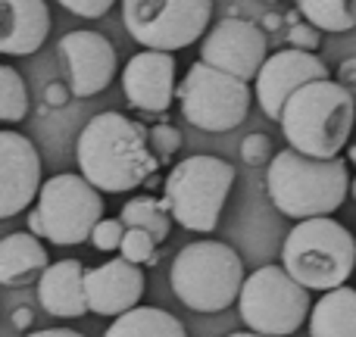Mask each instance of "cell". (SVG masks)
<instances>
[{
    "label": "cell",
    "mask_w": 356,
    "mask_h": 337,
    "mask_svg": "<svg viewBox=\"0 0 356 337\" xmlns=\"http://www.w3.org/2000/svg\"><path fill=\"white\" fill-rule=\"evenodd\" d=\"M79 172L104 194H125L147 184L160 169L150 129L116 110L97 113L75 144Z\"/></svg>",
    "instance_id": "1"
},
{
    "label": "cell",
    "mask_w": 356,
    "mask_h": 337,
    "mask_svg": "<svg viewBox=\"0 0 356 337\" xmlns=\"http://www.w3.org/2000/svg\"><path fill=\"white\" fill-rule=\"evenodd\" d=\"M350 190L347 160H319L294 147H284L266 166V194L282 215L300 222L313 215H332Z\"/></svg>",
    "instance_id": "2"
},
{
    "label": "cell",
    "mask_w": 356,
    "mask_h": 337,
    "mask_svg": "<svg viewBox=\"0 0 356 337\" xmlns=\"http://www.w3.org/2000/svg\"><path fill=\"white\" fill-rule=\"evenodd\" d=\"M278 125L288 147L319 160H334L347 147L356 125V97L341 81H309L291 94Z\"/></svg>",
    "instance_id": "3"
},
{
    "label": "cell",
    "mask_w": 356,
    "mask_h": 337,
    "mask_svg": "<svg viewBox=\"0 0 356 337\" xmlns=\"http://www.w3.org/2000/svg\"><path fill=\"white\" fill-rule=\"evenodd\" d=\"M247 281L238 250L222 240H194L181 247L169 269V284L188 309L203 315L225 313L238 303Z\"/></svg>",
    "instance_id": "4"
},
{
    "label": "cell",
    "mask_w": 356,
    "mask_h": 337,
    "mask_svg": "<svg viewBox=\"0 0 356 337\" xmlns=\"http://www.w3.org/2000/svg\"><path fill=\"white\" fill-rule=\"evenodd\" d=\"M282 265L309 290H334L356 269V234L332 215L300 219L282 247Z\"/></svg>",
    "instance_id": "5"
},
{
    "label": "cell",
    "mask_w": 356,
    "mask_h": 337,
    "mask_svg": "<svg viewBox=\"0 0 356 337\" xmlns=\"http://www.w3.org/2000/svg\"><path fill=\"white\" fill-rule=\"evenodd\" d=\"M234 188V166L222 156L197 154L175 163L163 181V203L172 219L188 231L209 234L219 225V215Z\"/></svg>",
    "instance_id": "6"
},
{
    "label": "cell",
    "mask_w": 356,
    "mask_h": 337,
    "mask_svg": "<svg viewBox=\"0 0 356 337\" xmlns=\"http://www.w3.org/2000/svg\"><path fill=\"white\" fill-rule=\"evenodd\" d=\"M238 313L250 331L288 337L313 315L309 288H303L284 265H263L250 272L238 297Z\"/></svg>",
    "instance_id": "7"
},
{
    "label": "cell",
    "mask_w": 356,
    "mask_h": 337,
    "mask_svg": "<svg viewBox=\"0 0 356 337\" xmlns=\"http://www.w3.org/2000/svg\"><path fill=\"white\" fill-rule=\"evenodd\" d=\"M181 116L200 131H232L250 113V85L219 66L197 60L178 85Z\"/></svg>",
    "instance_id": "8"
},
{
    "label": "cell",
    "mask_w": 356,
    "mask_h": 337,
    "mask_svg": "<svg viewBox=\"0 0 356 337\" xmlns=\"http://www.w3.org/2000/svg\"><path fill=\"white\" fill-rule=\"evenodd\" d=\"M213 0H122L125 31L141 47L184 50L209 31Z\"/></svg>",
    "instance_id": "9"
},
{
    "label": "cell",
    "mask_w": 356,
    "mask_h": 337,
    "mask_svg": "<svg viewBox=\"0 0 356 337\" xmlns=\"http://www.w3.org/2000/svg\"><path fill=\"white\" fill-rule=\"evenodd\" d=\"M38 209L44 215L47 240L60 247H75L91 240L97 222L104 219V197L100 188H94L85 175L75 172H60L47 178L38 194Z\"/></svg>",
    "instance_id": "10"
},
{
    "label": "cell",
    "mask_w": 356,
    "mask_h": 337,
    "mask_svg": "<svg viewBox=\"0 0 356 337\" xmlns=\"http://www.w3.org/2000/svg\"><path fill=\"white\" fill-rule=\"evenodd\" d=\"M200 60L250 81L257 79L263 63L269 60V38L250 19L228 16L203 35Z\"/></svg>",
    "instance_id": "11"
},
{
    "label": "cell",
    "mask_w": 356,
    "mask_h": 337,
    "mask_svg": "<svg viewBox=\"0 0 356 337\" xmlns=\"http://www.w3.org/2000/svg\"><path fill=\"white\" fill-rule=\"evenodd\" d=\"M328 79V66L313 54V50H300V47H288L272 54L263 63L257 81V104L263 110L266 119L282 122L284 104L291 100V94L300 91L309 81Z\"/></svg>",
    "instance_id": "12"
},
{
    "label": "cell",
    "mask_w": 356,
    "mask_h": 337,
    "mask_svg": "<svg viewBox=\"0 0 356 337\" xmlns=\"http://www.w3.org/2000/svg\"><path fill=\"white\" fill-rule=\"evenodd\" d=\"M56 50H60V63L66 69V85L72 88L75 97H94V94L106 91L110 81L116 79V47L100 31H69L56 44Z\"/></svg>",
    "instance_id": "13"
},
{
    "label": "cell",
    "mask_w": 356,
    "mask_h": 337,
    "mask_svg": "<svg viewBox=\"0 0 356 337\" xmlns=\"http://www.w3.org/2000/svg\"><path fill=\"white\" fill-rule=\"evenodd\" d=\"M41 156L25 135L0 131V219L25 213L41 194Z\"/></svg>",
    "instance_id": "14"
},
{
    "label": "cell",
    "mask_w": 356,
    "mask_h": 337,
    "mask_svg": "<svg viewBox=\"0 0 356 337\" xmlns=\"http://www.w3.org/2000/svg\"><path fill=\"white\" fill-rule=\"evenodd\" d=\"M122 94L141 113H166L178 97L175 88V56L169 50L144 47L125 63Z\"/></svg>",
    "instance_id": "15"
},
{
    "label": "cell",
    "mask_w": 356,
    "mask_h": 337,
    "mask_svg": "<svg viewBox=\"0 0 356 337\" xmlns=\"http://www.w3.org/2000/svg\"><path fill=\"white\" fill-rule=\"evenodd\" d=\"M144 284H147L144 269L138 263H129L125 256L85 272L88 303H91V313L97 315H122L141 306Z\"/></svg>",
    "instance_id": "16"
},
{
    "label": "cell",
    "mask_w": 356,
    "mask_h": 337,
    "mask_svg": "<svg viewBox=\"0 0 356 337\" xmlns=\"http://www.w3.org/2000/svg\"><path fill=\"white\" fill-rule=\"evenodd\" d=\"M85 263L81 259H60L50 263L38 278V303L44 313L56 319H81L91 313L85 290Z\"/></svg>",
    "instance_id": "17"
},
{
    "label": "cell",
    "mask_w": 356,
    "mask_h": 337,
    "mask_svg": "<svg viewBox=\"0 0 356 337\" xmlns=\"http://www.w3.org/2000/svg\"><path fill=\"white\" fill-rule=\"evenodd\" d=\"M0 54L3 56H29L44 47L50 35V10L47 0H0Z\"/></svg>",
    "instance_id": "18"
},
{
    "label": "cell",
    "mask_w": 356,
    "mask_h": 337,
    "mask_svg": "<svg viewBox=\"0 0 356 337\" xmlns=\"http://www.w3.org/2000/svg\"><path fill=\"white\" fill-rule=\"evenodd\" d=\"M50 265V256L38 234L31 231H13L0 240V281L6 288H19L35 278Z\"/></svg>",
    "instance_id": "19"
},
{
    "label": "cell",
    "mask_w": 356,
    "mask_h": 337,
    "mask_svg": "<svg viewBox=\"0 0 356 337\" xmlns=\"http://www.w3.org/2000/svg\"><path fill=\"white\" fill-rule=\"evenodd\" d=\"M309 337H356V290L341 284L313 303Z\"/></svg>",
    "instance_id": "20"
},
{
    "label": "cell",
    "mask_w": 356,
    "mask_h": 337,
    "mask_svg": "<svg viewBox=\"0 0 356 337\" xmlns=\"http://www.w3.org/2000/svg\"><path fill=\"white\" fill-rule=\"evenodd\" d=\"M104 337H188L184 325L160 306H135L116 315Z\"/></svg>",
    "instance_id": "21"
},
{
    "label": "cell",
    "mask_w": 356,
    "mask_h": 337,
    "mask_svg": "<svg viewBox=\"0 0 356 337\" xmlns=\"http://www.w3.org/2000/svg\"><path fill=\"white\" fill-rule=\"evenodd\" d=\"M119 219H122L129 228H144V231H150L156 240H160V244L169 238L172 222H175L166 203L154 200V197H131V200L122 206Z\"/></svg>",
    "instance_id": "22"
},
{
    "label": "cell",
    "mask_w": 356,
    "mask_h": 337,
    "mask_svg": "<svg viewBox=\"0 0 356 337\" xmlns=\"http://www.w3.org/2000/svg\"><path fill=\"white\" fill-rule=\"evenodd\" d=\"M297 10L322 31H353L356 28V0H294Z\"/></svg>",
    "instance_id": "23"
},
{
    "label": "cell",
    "mask_w": 356,
    "mask_h": 337,
    "mask_svg": "<svg viewBox=\"0 0 356 337\" xmlns=\"http://www.w3.org/2000/svg\"><path fill=\"white\" fill-rule=\"evenodd\" d=\"M29 88H25L22 75L13 66H0V119L6 125H16L29 116Z\"/></svg>",
    "instance_id": "24"
},
{
    "label": "cell",
    "mask_w": 356,
    "mask_h": 337,
    "mask_svg": "<svg viewBox=\"0 0 356 337\" xmlns=\"http://www.w3.org/2000/svg\"><path fill=\"white\" fill-rule=\"evenodd\" d=\"M156 247H160V240H156L150 231H144V228H129V231H125V238H122V247H119V253H122L129 263L156 265V259H160Z\"/></svg>",
    "instance_id": "25"
},
{
    "label": "cell",
    "mask_w": 356,
    "mask_h": 337,
    "mask_svg": "<svg viewBox=\"0 0 356 337\" xmlns=\"http://www.w3.org/2000/svg\"><path fill=\"white\" fill-rule=\"evenodd\" d=\"M125 231H129V225H125L122 219H100L97 228H94V234H91V244L97 247V250H104V253L119 250V247H122Z\"/></svg>",
    "instance_id": "26"
},
{
    "label": "cell",
    "mask_w": 356,
    "mask_h": 337,
    "mask_svg": "<svg viewBox=\"0 0 356 337\" xmlns=\"http://www.w3.org/2000/svg\"><path fill=\"white\" fill-rule=\"evenodd\" d=\"M241 160H244L247 166H269V163H272V141H269V135H259V131L247 135L244 141H241Z\"/></svg>",
    "instance_id": "27"
},
{
    "label": "cell",
    "mask_w": 356,
    "mask_h": 337,
    "mask_svg": "<svg viewBox=\"0 0 356 337\" xmlns=\"http://www.w3.org/2000/svg\"><path fill=\"white\" fill-rule=\"evenodd\" d=\"M150 144H154V150H156L160 160H169V156H175L178 147H181V131H178L175 125L160 122V125L150 129Z\"/></svg>",
    "instance_id": "28"
},
{
    "label": "cell",
    "mask_w": 356,
    "mask_h": 337,
    "mask_svg": "<svg viewBox=\"0 0 356 337\" xmlns=\"http://www.w3.org/2000/svg\"><path fill=\"white\" fill-rule=\"evenodd\" d=\"M56 3L66 6L69 13H75V16H81V19H100L113 10L116 0H56Z\"/></svg>",
    "instance_id": "29"
},
{
    "label": "cell",
    "mask_w": 356,
    "mask_h": 337,
    "mask_svg": "<svg viewBox=\"0 0 356 337\" xmlns=\"http://www.w3.org/2000/svg\"><path fill=\"white\" fill-rule=\"evenodd\" d=\"M322 28H316L313 22H297V25H291V31H288V41H291V47H300V50H319V44H322V35H319Z\"/></svg>",
    "instance_id": "30"
},
{
    "label": "cell",
    "mask_w": 356,
    "mask_h": 337,
    "mask_svg": "<svg viewBox=\"0 0 356 337\" xmlns=\"http://www.w3.org/2000/svg\"><path fill=\"white\" fill-rule=\"evenodd\" d=\"M69 97H75L69 85H60V81H54V85L44 88V104H47V106H66Z\"/></svg>",
    "instance_id": "31"
},
{
    "label": "cell",
    "mask_w": 356,
    "mask_h": 337,
    "mask_svg": "<svg viewBox=\"0 0 356 337\" xmlns=\"http://www.w3.org/2000/svg\"><path fill=\"white\" fill-rule=\"evenodd\" d=\"M338 81L356 97V56H350V60H344L338 66Z\"/></svg>",
    "instance_id": "32"
},
{
    "label": "cell",
    "mask_w": 356,
    "mask_h": 337,
    "mask_svg": "<svg viewBox=\"0 0 356 337\" xmlns=\"http://www.w3.org/2000/svg\"><path fill=\"white\" fill-rule=\"evenodd\" d=\"M29 231L38 234V238H47V228H44V215H41V209H38V206L29 213Z\"/></svg>",
    "instance_id": "33"
},
{
    "label": "cell",
    "mask_w": 356,
    "mask_h": 337,
    "mask_svg": "<svg viewBox=\"0 0 356 337\" xmlns=\"http://www.w3.org/2000/svg\"><path fill=\"white\" fill-rule=\"evenodd\" d=\"M25 337H85L72 328H44V331H35V334H25Z\"/></svg>",
    "instance_id": "34"
},
{
    "label": "cell",
    "mask_w": 356,
    "mask_h": 337,
    "mask_svg": "<svg viewBox=\"0 0 356 337\" xmlns=\"http://www.w3.org/2000/svg\"><path fill=\"white\" fill-rule=\"evenodd\" d=\"M31 319H35V315H31V309H16V313H13V325L19 328V331H25V328L31 325Z\"/></svg>",
    "instance_id": "35"
},
{
    "label": "cell",
    "mask_w": 356,
    "mask_h": 337,
    "mask_svg": "<svg viewBox=\"0 0 356 337\" xmlns=\"http://www.w3.org/2000/svg\"><path fill=\"white\" fill-rule=\"evenodd\" d=\"M225 337H266V334H259V331H250V328H247V331H234V334H225Z\"/></svg>",
    "instance_id": "36"
},
{
    "label": "cell",
    "mask_w": 356,
    "mask_h": 337,
    "mask_svg": "<svg viewBox=\"0 0 356 337\" xmlns=\"http://www.w3.org/2000/svg\"><path fill=\"white\" fill-rule=\"evenodd\" d=\"M350 163L356 166V144H350Z\"/></svg>",
    "instance_id": "37"
},
{
    "label": "cell",
    "mask_w": 356,
    "mask_h": 337,
    "mask_svg": "<svg viewBox=\"0 0 356 337\" xmlns=\"http://www.w3.org/2000/svg\"><path fill=\"white\" fill-rule=\"evenodd\" d=\"M350 194H353V200H356V178L350 181Z\"/></svg>",
    "instance_id": "38"
},
{
    "label": "cell",
    "mask_w": 356,
    "mask_h": 337,
    "mask_svg": "<svg viewBox=\"0 0 356 337\" xmlns=\"http://www.w3.org/2000/svg\"><path fill=\"white\" fill-rule=\"evenodd\" d=\"M266 3H275V0H266Z\"/></svg>",
    "instance_id": "39"
}]
</instances>
